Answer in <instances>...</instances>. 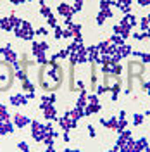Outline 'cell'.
<instances>
[{"mask_svg": "<svg viewBox=\"0 0 150 152\" xmlns=\"http://www.w3.org/2000/svg\"><path fill=\"white\" fill-rule=\"evenodd\" d=\"M57 10H59V14H62V16H69V14L74 12V10L71 9V5H67V4H60Z\"/></svg>", "mask_w": 150, "mask_h": 152, "instance_id": "5b68a950", "label": "cell"}, {"mask_svg": "<svg viewBox=\"0 0 150 152\" xmlns=\"http://www.w3.org/2000/svg\"><path fill=\"white\" fill-rule=\"evenodd\" d=\"M10 2H14V4H21L23 0H10Z\"/></svg>", "mask_w": 150, "mask_h": 152, "instance_id": "2e32d148", "label": "cell"}, {"mask_svg": "<svg viewBox=\"0 0 150 152\" xmlns=\"http://www.w3.org/2000/svg\"><path fill=\"white\" fill-rule=\"evenodd\" d=\"M10 102H12V105H26L28 104V99H26V95H23V94H16L10 97Z\"/></svg>", "mask_w": 150, "mask_h": 152, "instance_id": "3957f363", "label": "cell"}, {"mask_svg": "<svg viewBox=\"0 0 150 152\" xmlns=\"http://www.w3.org/2000/svg\"><path fill=\"white\" fill-rule=\"evenodd\" d=\"M54 37H55V38H60V37H62V29L59 28V26H55V35H54Z\"/></svg>", "mask_w": 150, "mask_h": 152, "instance_id": "4fadbf2b", "label": "cell"}, {"mask_svg": "<svg viewBox=\"0 0 150 152\" xmlns=\"http://www.w3.org/2000/svg\"><path fill=\"white\" fill-rule=\"evenodd\" d=\"M0 52H2V56L5 57V61H7V62H12V64H16V62H17V56H16V52H14V50H10V45L0 48Z\"/></svg>", "mask_w": 150, "mask_h": 152, "instance_id": "7a4b0ae2", "label": "cell"}, {"mask_svg": "<svg viewBox=\"0 0 150 152\" xmlns=\"http://www.w3.org/2000/svg\"><path fill=\"white\" fill-rule=\"evenodd\" d=\"M40 14H42V16H50V14H52V12H50V9H48L47 5H42V7H40Z\"/></svg>", "mask_w": 150, "mask_h": 152, "instance_id": "9c48e42d", "label": "cell"}, {"mask_svg": "<svg viewBox=\"0 0 150 152\" xmlns=\"http://www.w3.org/2000/svg\"><path fill=\"white\" fill-rule=\"evenodd\" d=\"M19 149H21L23 152H29V147H28V143H26V142H21V143H19Z\"/></svg>", "mask_w": 150, "mask_h": 152, "instance_id": "8fae6325", "label": "cell"}, {"mask_svg": "<svg viewBox=\"0 0 150 152\" xmlns=\"http://www.w3.org/2000/svg\"><path fill=\"white\" fill-rule=\"evenodd\" d=\"M141 121H143V116H141V114H136V116H135V123L138 124V123H141Z\"/></svg>", "mask_w": 150, "mask_h": 152, "instance_id": "5bb4252c", "label": "cell"}, {"mask_svg": "<svg viewBox=\"0 0 150 152\" xmlns=\"http://www.w3.org/2000/svg\"><path fill=\"white\" fill-rule=\"evenodd\" d=\"M4 121H9V114H7L5 105L0 104V123H4Z\"/></svg>", "mask_w": 150, "mask_h": 152, "instance_id": "52a82bcc", "label": "cell"}, {"mask_svg": "<svg viewBox=\"0 0 150 152\" xmlns=\"http://www.w3.org/2000/svg\"><path fill=\"white\" fill-rule=\"evenodd\" d=\"M29 123H31V121H29V118L23 116V114H16V116H14V124L19 126V128H24V126H28Z\"/></svg>", "mask_w": 150, "mask_h": 152, "instance_id": "277c9868", "label": "cell"}, {"mask_svg": "<svg viewBox=\"0 0 150 152\" xmlns=\"http://www.w3.org/2000/svg\"><path fill=\"white\" fill-rule=\"evenodd\" d=\"M48 24H50V26H52V28H55V26H57V21H55V18H54V16H52V14H50V16H48Z\"/></svg>", "mask_w": 150, "mask_h": 152, "instance_id": "30bf717a", "label": "cell"}, {"mask_svg": "<svg viewBox=\"0 0 150 152\" xmlns=\"http://www.w3.org/2000/svg\"><path fill=\"white\" fill-rule=\"evenodd\" d=\"M16 80L14 66H10L7 61L0 62V92H7Z\"/></svg>", "mask_w": 150, "mask_h": 152, "instance_id": "6da1fadb", "label": "cell"}, {"mask_svg": "<svg viewBox=\"0 0 150 152\" xmlns=\"http://www.w3.org/2000/svg\"><path fill=\"white\" fill-rule=\"evenodd\" d=\"M23 88H24V90H26V92H35V86L31 85V83H29L28 80H24V81H23Z\"/></svg>", "mask_w": 150, "mask_h": 152, "instance_id": "ba28073f", "label": "cell"}, {"mask_svg": "<svg viewBox=\"0 0 150 152\" xmlns=\"http://www.w3.org/2000/svg\"><path fill=\"white\" fill-rule=\"evenodd\" d=\"M43 111H45V118H47V119H55V107L52 104L47 105Z\"/></svg>", "mask_w": 150, "mask_h": 152, "instance_id": "8992f818", "label": "cell"}, {"mask_svg": "<svg viewBox=\"0 0 150 152\" xmlns=\"http://www.w3.org/2000/svg\"><path fill=\"white\" fill-rule=\"evenodd\" d=\"M47 152H55V151H54V147H52V145H48V149H47Z\"/></svg>", "mask_w": 150, "mask_h": 152, "instance_id": "9a60e30c", "label": "cell"}, {"mask_svg": "<svg viewBox=\"0 0 150 152\" xmlns=\"http://www.w3.org/2000/svg\"><path fill=\"white\" fill-rule=\"evenodd\" d=\"M48 31H47V28H40V29H36V35H42V37H45Z\"/></svg>", "mask_w": 150, "mask_h": 152, "instance_id": "7c38bea8", "label": "cell"}]
</instances>
